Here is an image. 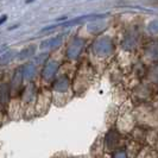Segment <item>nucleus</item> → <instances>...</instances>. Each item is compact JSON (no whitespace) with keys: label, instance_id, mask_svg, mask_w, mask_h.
<instances>
[{"label":"nucleus","instance_id":"nucleus-1","mask_svg":"<svg viewBox=\"0 0 158 158\" xmlns=\"http://www.w3.org/2000/svg\"><path fill=\"white\" fill-rule=\"evenodd\" d=\"M113 51H114V43L107 36L99 37L93 43V52L95 54V56L100 58H107L108 56L113 54Z\"/></svg>","mask_w":158,"mask_h":158},{"label":"nucleus","instance_id":"nucleus-2","mask_svg":"<svg viewBox=\"0 0 158 158\" xmlns=\"http://www.w3.org/2000/svg\"><path fill=\"white\" fill-rule=\"evenodd\" d=\"M71 93V82L67 75H61L54 81L52 85V99L60 101V98Z\"/></svg>","mask_w":158,"mask_h":158},{"label":"nucleus","instance_id":"nucleus-3","mask_svg":"<svg viewBox=\"0 0 158 158\" xmlns=\"http://www.w3.org/2000/svg\"><path fill=\"white\" fill-rule=\"evenodd\" d=\"M85 45H86V42L85 40L80 38V37H75L70 40V43L68 44L67 47V50H65V57L68 60H76L79 58L80 55L82 54L83 49H85Z\"/></svg>","mask_w":158,"mask_h":158},{"label":"nucleus","instance_id":"nucleus-4","mask_svg":"<svg viewBox=\"0 0 158 158\" xmlns=\"http://www.w3.org/2000/svg\"><path fill=\"white\" fill-rule=\"evenodd\" d=\"M10 89H11V98H18L19 95H22L24 89V77L22 67L18 68L15 73L12 80L10 82Z\"/></svg>","mask_w":158,"mask_h":158},{"label":"nucleus","instance_id":"nucleus-5","mask_svg":"<svg viewBox=\"0 0 158 158\" xmlns=\"http://www.w3.org/2000/svg\"><path fill=\"white\" fill-rule=\"evenodd\" d=\"M58 69H60V63L56 60L48 61L47 63L44 64L43 70H42V80L44 82H47V83L54 81L57 73H58Z\"/></svg>","mask_w":158,"mask_h":158},{"label":"nucleus","instance_id":"nucleus-6","mask_svg":"<svg viewBox=\"0 0 158 158\" xmlns=\"http://www.w3.org/2000/svg\"><path fill=\"white\" fill-rule=\"evenodd\" d=\"M103 17H106V15H87V16L76 17V18L71 19V20H69V22H65V23L56 24V25H51V26H47V27H44V29H43V31H48V30L56 29V27H68V26H74V25H77V24L83 23V22H86V20H88V19L95 20V19L103 18Z\"/></svg>","mask_w":158,"mask_h":158},{"label":"nucleus","instance_id":"nucleus-7","mask_svg":"<svg viewBox=\"0 0 158 158\" xmlns=\"http://www.w3.org/2000/svg\"><path fill=\"white\" fill-rule=\"evenodd\" d=\"M22 98V102L29 107V106H33L35 107V103H36V86L35 83H27L26 87L23 89V93L20 95Z\"/></svg>","mask_w":158,"mask_h":158},{"label":"nucleus","instance_id":"nucleus-8","mask_svg":"<svg viewBox=\"0 0 158 158\" xmlns=\"http://www.w3.org/2000/svg\"><path fill=\"white\" fill-rule=\"evenodd\" d=\"M120 145V135L115 130L108 131V133L105 137V148L106 151H117Z\"/></svg>","mask_w":158,"mask_h":158},{"label":"nucleus","instance_id":"nucleus-9","mask_svg":"<svg viewBox=\"0 0 158 158\" xmlns=\"http://www.w3.org/2000/svg\"><path fill=\"white\" fill-rule=\"evenodd\" d=\"M139 40H140V33L138 32V30L132 29L125 36L124 42H123V47H124V49H127V50H133L138 47Z\"/></svg>","mask_w":158,"mask_h":158},{"label":"nucleus","instance_id":"nucleus-10","mask_svg":"<svg viewBox=\"0 0 158 158\" xmlns=\"http://www.w3.org/2000/svg\"><path fill=\"white\" fill-rule=\"evenodd\" d=\"M64 40V35H57L55 37H51L49 40H43L40 43V49L42 50H45V51H49V50H55L57 48H60L62 45Z\"/></svg>","mask_w":158,"mask_h":158},{"label":"nucleus","instance_id":"nucleus-11","mask_svg":"<svg viewBox=\"0 0 158 158\" xmlns=\"http://www.w3.org/2000/svg\"><path fill=\"white\" fill-rule=\"evenodd\" d=\"M11 100V89L10 83L1 82L0 83V110H5Z\"/></svg>","mask_w":158,"mask_h":158},{"label":"nucleus","instance_id":"nucleus-12","mask_svg":"<svg viewBox=\"0 0 158 158\" xmlns=\"http://www.w3.org/2000/svg\"><path fill=\"white\" fill-rule=\"evenodd\" d=\"M22 71H23L24 82L26 81V82L31 83L32 80L36 77V71H37L36 63H26L22 67Z\"/></svg>","mask_w":158,"mask_h":158},{"label":"nucleus","instance_id":"nucleus-13","mask_svg":"<svg viewBox=\"0 0 158 158\" xmlns=\"http://www.w3.org/2000/svg\"><path fill=\"white\" fill-rule=\"evenodd\" d=\"M132 124H133V119L132 115L128 111L120 113V119H119V128L123 131H128L132 128Z\"/></svg>","mask_w":158,"mask_h":158},{"label":"nucleus","instance_id":"nucleus-14","mask_svg":"<svg viewBox=\"0 0 158 158\" xmlns=\"http://www.w3.org/2000/svg\"><path fill=\"white\" fill-rule=\"evenodd\" d=\"M145 56L152 61V62H156L158 61V43L155 42V43H151L148 45L146 48V51H145Z\"/></svg>","mask_w":158,"mask_h":158},{"label":"nucleus","instance_id":"nucleus-15","mask_svg":"<svg viewBox=\"0 0 158 158\" xmlns=\"http://www.w3.org/2000/svg\"><path fill=\"white\" fill-rule=\"evenodd\" d=\"M106 26H107V23L105 22V20H93L92 23L88 24V31L90 32V33H100V32L105 30L106 29Z\"/></svg>","mask_w":158,"mask_h":158},{"label":"nucleus","instance_id":"nucleus-16","mask_svg":"<svg viewBox=\"0 0 158 158\" xmlns=\"http://www.w3.org/2000/svg\"><path fill=\"white\" fill-rule=\"evenodd\" d=\"M16 55H17L16 51H13V50H6L5 52H2V54L0 55V65L4 67V65L10 64L15 60Z\"/></svg>","mask_w":158,"mask_h":158},{"label":"nucleus","instance_id":"nucleus-17","mask_svg":"<svg viewBox=\"0 0 158 158\" xmlns=\"http://www.w3.org/2000/svg\"><path fill=\"white\" fill-rule=\"evenodd\" d=\"M35 54H36V45H33V44L27 45L18 54V58L19 60H26V58H30L32 56H35Z\"/></svg>","mask_w":158,"mask_h":158},{"label":"nucleus","instance_id":"nucleus-18","mask_svg":"<svg viewBox=\"0 0 158 158\" xmlns=\"http://www.w3.org/2000/svg\"><path fill=\"white\" fill-rule=\"evenodd\" d=\"M148 31L152 33V35H158V19L151 20L148 24Z\"/></svg>","mask_w":158,"mask_h":158},{"label":"nucleus","instance_id":"nucleus-19","mask_svg":"<svg viewBox=\"0 0 158 158\" xmlns=\"http://www.w3.org/2000/svg\"><path fill=\"white\" fill-rule=\"evenodd\" d=\"M138 158H155V152H153V150L146 148V149H144V150L139 153Z\"/></svg>","mask_w":158,"mask_h":158},{"label":"nucleus","instance_id":"nucleus-20","mask_svg":"<svg viewBox=\"0 0 158 158\" xmlns=\"http://www.w3.org/2000/svg\"><path fill=\"white\" fill-rule=\"evenodd\" d=\"M113 158H127L126 151L123 150V149H118L117 151H114V153H113Z\"/></svg>","mask_w":158,"mask_h":158},{"label":"nucleus","instance_id":"nucleus-21","mask_svg":"<svg viewBox=\"0 0 158 158\" xmlns=\"http://www.w3.org/2000/svg\"><path fill=\"white\" fill-rule=\"evenodd\" d=\"M6 19H7V16H5V15H4L2 17H0V25L5 23V22H6Z\"/></svg>","mask_w":158,"mask_h":158},{"label":"nucleus","instance_id":"nucleus-22","mask_svg":"<svg viewBox=\"0 0 158 158\" xmlns=\"http://www.w3.org/2000/svg\"><path fill=\"white\" fill-rule=\"evenodd\" d=\"M43 56H44V58H48V56L49 55H48V54H44ZM42 58H43V57H40V58H38V62H42Z\"/></svg>","mask_w":158,"mask_h":158}]
</instances>
